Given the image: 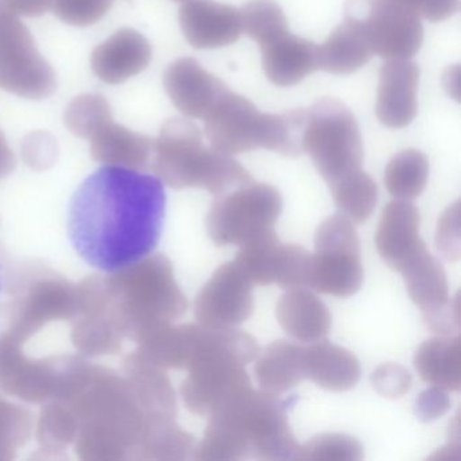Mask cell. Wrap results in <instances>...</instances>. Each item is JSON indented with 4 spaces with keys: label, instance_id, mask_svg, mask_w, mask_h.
<instances>
[{
    "label": "cell",
    "instance_id": "4",
    "mask_svg": "<svg viewBox=\"0 0 461 461\" xmlns=\"http://www.w3.org/2000/svg\"><path fill=\"white\" fill-rule=\"evenodd\" d=\"M260 353L258 341L245 331L199 328L185 383V403L196 414L209 417L229 396L250 387L248 364Z\"/></svg>",
    "mask_w": 461,
    "mask_h": 461
},
{
    "label": "cell",
    "instance_id": "34",
    "mask_svg": "<svg viewBox=\"0 0 461 461\" xmlns=\"http://www.w3.org/2000/svg\"><path fill=\"white\" fill-rule=\"evenodd\" d=\"M407 7L423 20L441 23L453 17L458 10V0H393Z\"/></svg>",
    "mask_w": 461,
    "mask_h": 461
},
{
    "label": "cell",
    "instance_id": "32",
    "mask_svg": "<svg viewBox=\"0 0 461 461\" xmlns=\"http://www.w3.org/2000/svg\"><path fill=\"white\" fill-rule=\"evenodd\" d=\"M113 6V0H52L53 14L67 25L86 28L98 23Z\"/></svg>",
    "mask_w": 461,
    "mask_h": 461
},
{
    "label": "cell",
    "instance_id": "27",
    "mask_svg": "<svg viewBox=\"0 0 461 461\" xmlns=\"http://www.w3.org/2000/svg\"><path fill=\"white\" fill-rule=\"evenodd\" d=\"M280 244L282 242L275 229H266L239 245L240 250L234 263L249 277L253 285H272Z\"/></svg>",
    "mask_w": 461,
    "mask_h": 461
},
{
    "label": "cell",
    "instance_id": "33",
    "mask_svg": "<svg viewBox=\"0 0 461 461\" xmlns=\"http://www.w3.org/2000/svg\"><path fill=\"white\" fill-rule=\"evenodd\" d=\"M371 382L380 395L399 398L410 390L411 375L401 364L387 363L375 369Z\"/></svg>",
    "mask_w": 461,
    "mask_h": 461
},
{
    "label": "cell",
    "instance_id": "1",
    "mask_svg": "<svg viewBox=\"0 0 461 461\" xmlns=\"http://www.w3.org/2000/svg\"><path fill=\"white\" fill-rule=\"evenodd\" d=\"M166 209L160 177L106 164L72 195L67 215L69 242L87 266L106 274L125 271L158 248Z\"/></svg>",
    "mask_w": 461,
    "mask_h": 461
},
{
    "label": "cell",
    "instance_id": "2",
    "mask_svg": "<svg viewBox=\"0 0 461 461\" xmlns=\"http://www.w3.org/2000/svg\"><path fill=\"white\" fill-rule=\"evenodd\" d=\"M195 458L206 461L295 460L299 444L279 393L250 387L229 396L209 415Z\"/></svg>",
    "mask_w": 461,
    "mask_h": 461
},
{
    "label": "cell",
    "instance_id": "39",
    "mask_svg": "<svg viewBox=\"0 0 461 461\" xmlns=\"http://www.w3.org/2000/svg\"><path fill=\"white\" fill-rule=\"evenodd\" d=\"M0 291H2V272H0Z\"/></svg>",
    "mask_w": 461,
    "mask_h": 461
},
{
    "label": "cell",
    "instance_id": "29",
    "mask_svg": "<svg viewBox=\"0 0 461 461\" xmlns=\"http://www.w3.org/2000/svg\"><path fill=\"white\" fill-rule=\"evenodd\" d=\"M240 14L242 32L260 48L288 32L285 13L274 0H249Z\"/></svg>",
    "mask_w": 461,
    "mask_h": 461
},
{
    "label": "cell",
    "instance_id": "3",
    "mask_svg": "<svg viewBox=\"0 0 461 461\" xmlns=\"http://www.w3.org/2000/svg\"><path fill=\"white\" fill-rule=\"evenodd\" d=\"M309 112L261 113L249 99L228 91L204 117V134L212 148L225 155L267 149L285 158L303 152Z\"/></svg>",
    "mask_w": 461,
    "mask_h": 461
},
{
    "label": "cell",
    "instance_id": "17",
    "mask_svg": "<svg viewBox=\"0 0 461 461\" xmlns=\"http://www.w3.org/2000/svg\"><path fill=\"white\" fill-rule=\"evenodd\" d=\"M261 53L267 77L279 87L298 85L318 71L317 45L288 32L261 47Z\"/></svg>",
    "mask_w": 461,
    "mask_h": 461
},
{
    "label": "cell",
    "instance_id": "25",
    "mask_svg": "<svg viewBox=\"0 0 461 461\" xmlns=\"http://www.w3.org/2000/svg\"><path fill=\"white\" fill-rule=\"evenodd\" d=\"M429 161L422 152L407 149L391 158L385 167L384 185L398 201H414L428 185Z\"/></svg>",
    "mask_w": 461,
    "mask_h": 461
},
{
    "label": "cell",
    "instance_id": "40",
    "mask_svg": "<svg viewBox=\"0 0 461 461\" xmlns=\"http://www.w3.org/2000/svg\"><path fill=\"white\" fill-rule=\"evenodd\" d=\"M175 2H187V0H175Z\"/></svg>",
    "mask_w": 461,
    "mask_h": 461
},
{
    "label": "cell",
    "instance_id": "13",
    "mask_svg": "<svg viewBox=\"0 0 461 461\" xmlns=\"http://www.w3.org/2000/svg\"><path fill=\"white\" fill-rule=\"evenodd\" d=\"M180 28L195 50H218L239 41L241 14L230 5L214 0H187L179 12Z\"/></svg>",
    "mask_w": 461,
    "mask_h": 461
},
{
    "label": "cell",
    "instance_id": "38",
    "mask_svg": "<svg viewBox=\"0 0 461 461\" xmlns=\"http://www.w3.org/2000/svg\"><path fill=\"white\" fill-rule=\"evenodd\" d=\"M5 9L18 17H41L52 6V0H0Z\"/></svg>",
    "mask_w": 461,
    "mask_h": 461
},
{
    "label": "cell",
    "instance_id": "21",
    "mask_svg": "<svg viewBox=\"0 0 461 461\" xmlns=\"http://www.w3.org/2000/svg\"><path fill=\"white\" fill-rule=\"evenodd\" d=\"M414 366L423 382L447 391L460 390V336L433 337L423 342L415 353Z\"/></svg>",
    "mask_w": 461,
    "mask_h": 461
},
{
    "label": "cell",
    "instance_id": "26",
    "mask_svg": "<svg viewBox=\"0 0 461 461\" xmlns=\"http://www.w3.org/2000/svg\"><path fill=\"white\" fill-rule=\"evenodd\" d=\"M330 191L339 214L357 225L371 217L379 196L376 183L361 169L331 185Z\"/></svg>",
    "mask_w": 461,
    "mask_h": 461
},
{
    "label": "cell",
    "instance_id": "20",
    "mask_svg": "<svg viewBox=\"0 0 461 461\" xmlns=\"http://www.w3.org/2000/svg\"><path fill=\"white\" fill-rule=\"evenodd\" d=\"M396 271L403 276L410 298L423 315L449 303L447 274L441 263L430 255L426 244L409 256Z\"/></svg>",
    "mask_w": 461,
    "mask_h": 461
},
{
    "label": "cell",
    "instance_id": "31",
    "mask_svg": "<svg viewBox=\"0 0 461 461\" xmlns=\"http://www.w3.org/2000/svg\"><path fill=\"white\" fill-rule=\"evenodd\" d=\"M312 253L295 244H280L275 263L274 283L285 290L309 288Z\"/></svg>",
    "mask_w": 461,
    "mask_h": 461
},
{
    "label": "cell",
    "instance_id": "15",
    "mask_svg": "<svg viewBox=\"0 0 461 461\" xmlns=\"http://www.w3.org/2000/svg\"><path fill=\"white\" fill-rule=\"evenodd\" d=\"M150 60V42L133 29H121L94 50L91 69L106 85H121L145 71Z\"/></svg>",
    "mask_w": 461,
    "mask_h": 461
},
{
    "label": "cell",
    "instance_id": "30",
    "mask_svg": "<svg viewBox=\"0 0 461 461\" xmlns=\"http://www.w3.org/2000/svg\"><path fill=\"white\" fill-rule=\"evenodd\" d=\"M363 447L355 437L325 433L299 445L295 460H347L363 458Z\"/></svg>",
    "mask_w": 461,
    "mask_h": 461
},
{
    "label": "cell",
    "instance_id": "8",
    "mask_svg": "<svg viewBox=\"0 0 461 461\" xmlns=\"http://www.w3.org/2000/svg\"><path fill=\"white\" fill-rule=\"evenodd\" d=\"M282 210L279 191L252 180L215 196L207 214V233L217 247L241 245L253 234L274 228Z\"/></svg>",
    "mask_w": 461,
    "mask_h": 461
},
{
    "label": "cell",
    "instance_id": "37",
    "mask_svg": "<svg viewBox=\"0 0 461 461\" xmlns=\"http://www.w3.org/2000/svg\"><path fill=\"white\" fill-rule=\"evenodd\" d=\"M426 325L434 333L441 336H452L457 333L460 328V306H458V295L450 299L449 303L437 312L423 315Z\"/></svg>",
    "mask_w": 461,
    "mask_h": 461
},
{
    "label": "cell",
    "instance_id": "24",
    "mask_svg": "<svg viewBox=\"0 0 461 461\" xmlns=\"http://www.w3.org/2000/svg\"><path fill=\"white\" fill-rule=\"evenodd\" d=\"M93 140V153L98 160L131 168L141 166L152 149L149 137L129 131L114 121L102 129Z\"/></svg>",
    "mask_w": 461,
    "mask_h": 461
},
{
    "label": "cell",
    "instance_id": "10",
    "mask_svg": "<svg viewBox=\"0 0 461 461\" xmlns=\"http://www.w3.org/2000/svg\"><path fill=\"white\" fill-rule=\"evenodd\" d=\"M58 87L55 71L37 50L31 31L0 5V88L26 99H44Z\"/></svg>",
    "mask_w": 461,
    "mask_h": 461
},
{
    "label": "cell",
    "instance_id": "28",
    "mask_svg": "<svg viewBox=\"0 0 461 461\" xmlns=\"http://www.w3.org/2000/svg\"><path fill=\"white\" fill-rule=\"evenodd\" d=\"M113 121L109 102L98 94L77 96L68 104L64 114L67 128L82 139H94Z\"/></svg>",
    "mask_w": 461,
    "mask_h": 461
},
{
    "label": "cell",
    "instance_id": "11",
    "mask_svg": "<svg viewBox=\"0 0 461 461\" xmlns=\"http://www.w3.org/2000/svg\"><path fill=\"white\" fill-rule=\"evenodd\" d=\"M253 309V283L234 261L212 274L195 303L196 320L207 329L237 328L252 317Z\"/></svg>",
    "mask_w": 461,
    "mask_h": 461
},
{
    "label": "cell",
    "instance_id": "14",
    "mask_svg": "<svg viewBox=\"0 0 461 461\" xmlns=\"http://www.w3.org/2000/svg\"><path fill=\"white\" fill-rule=\"evenodd\" d=\"M420 69L409 59L383 64L377 87L376 117L390 129L406 128L417 115Z\"/></svg>",
    "mask_w": 461,
    "mask_h": 461
},
{
    "label": "cell",
    "instance_id": "12",
    "mask_svg": "<svg viewBox=\"0 0 461 461\" xmlns=\"http://www.w3.org/2000/svg\"><path fill=\"white\" fill-rule=\"evenodd\" d=\"M164 88L174 106L194 120L206 117L229 87L207 72L195 59L182 58L169 64L164 72Z\"/></svg>",
    "mask_w": 461,
    "mask_h": 461
},
{
    "label": "cell",
    "instance_id": "19",
    "mask_svg": "<svg viewBox=\"0 0 461 461\" xmlns=\"http://www.w3.org/2000/svg\"><path fill=\"white\" fill-rule=\"evenodd\" d=\"M276 318L288 336L307 344L325 339L331 329L330 312L307 288L287 290L277 302Z\"/></svg>",
    "mask_w": 461,
    "mask_h": 461
},
{
    "label": "cell",
    "instance_id": "16",
    "mask_svg": "<svg viewBox=\"0 0 461 461\" xmlns=\"http://www.w3.org/2000/svg\"><path fill=\"white\" fill-rule=\"evenodd\" d=\"M420 218L410 201H395L383 209L376 230V248L383 260L393 269L411 256L425 242L420 237Z\"/></svg>",
    "mask_w": 461,
    "mask_h": 461
},
{
    "label": "cell",
    "instance_id": "36",
    "mask_svg": "<svg viewBox=\"0 0 461 461\" xmlns=\"http://www.w3.org/2000/svg\"><path fill=\"white\" fill-rule=\"evenodd\" d=\"M450 398L444 388H428L415 401V414L423 422H430L442 417L449 410Z\"/></svg>",
    "mask_w": 461,
    "mask_h": 461
},
{
    "label": "cell",
    "instance_id": "6",
    "mask_svg": "<svg viewBox=\"0 0 461 461\" xmlns=\"http://www.w3.org/2000/svg\"><path fill=\"white\" fill-rule=\"evenodd\" d=\"M302 149L329 187L361 169L363 141L353 113L337 99L315 102L309 110Z\"/></svg>",
    "mask_w": 461,
    "mask_h": 461
},
{
    "label": "cell",
    "instance_id": "18",
    "mask_svg": "<svg viewBox=\"0 0 461 461\" xmlns=\"http://www.w3.org/2000/svg\"><path fill=\"white\" fill-rule=\"evenodd\" d=\"M303 366L306 379L333 393L350 390L360 380L357 357L328 339L310 342L309 347H303Z\"/></svg>",
    "mask_w": 461,
    "mask_h": 461
},
{
    "label": "cell",
    "instance_id": "9",
    "mask_svg": "<svg viewBox=\"0 0 461 461\" xmlns=\"http://www.w3.org/2000/svg\"><path fill=\"white\" fill-rule=\"evenodd\" d=\"M357 29L374 55L411 59L423 41V26L415 13L393 0H347L345 18Z\"/></svg>",
    "mask_w": 461,
    "mask_h": 461
},
{
    "label": "cell",
    "instance_id": "5",
    "mask_svg": "<svg viewBox=\"0 0 461 461\" xmlns=\"http://www.w3.org/2000/svg\"><path fill=\"white\" fill-rule=\"evenodd\" d=\"M156 172L172 187H199L218 196L252 182L230 155L206 147L193 121H167L155 142Z\"/></svg>",
    "mask_w": 461,
    "mask_h": 461
},
{
    "label": "cell",
    "instance_id": "35",
    "mask_svg": "<svg viewBox=\"0 0 461 461\" xmlns=\"http://www.w3.org/2000/svg\"><path fill=\"white\" fill-rule=\"evenodd\" d=\"M437 248L447 260L458 258V203L450 207L438 222Z\"/></svg>",
    "mask_w": 461,
    "mask_h": 461
},
{
    "label": "cell",
    "instance_id": "22",
    "mask_svg": "<svg viewBox=\"0 0 461 461\" xmlns=\"http://www.w3.org/2000/svg\"><path fill=\"white\" fill-rule=\"evenodd\" d=\"M255 376L261 390L282 393L306 379L303 366V347L280 339L258 353Z\"/></svg>",
    "mask_w": 461,
    "mask_h": 461
},
{
    "label": "cell",
    "instance_id": "7",
    "mask_svg": "<svg viewBox=\"0 0 461 461\" xmlns=\"http://www.w3.org/2000/svg\"><path fill=\"white\" fill-rule=\"evenodd\" d=\"M314 244L309 288L337 298L355 295L363 285L364 271L352 221L342 214L326 218L315 231Z\"/></svg>",
    "mask_w": 461,
    "mask_h": 461
},
{
    "label": "cell",
    "instance_id": "23",
    "mask_svg": "<svg viewBox=\"0 0 461 461\" xmlns=\"http://www.w3.org/2000/svg\"><path fill=\"white\" fill-rule=\"evenodd\" d=\"M374 53L355 26L344 21L323 45L318 47V69L333 75L355 74Z\"/></svg>",
    "mask_w": 461,
    "mask_h": 461
}]
</instances>
